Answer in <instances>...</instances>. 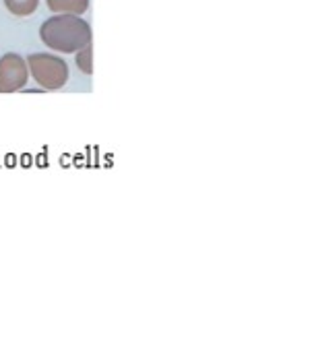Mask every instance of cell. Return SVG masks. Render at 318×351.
<instances>
[{
  "label": "cell",
  "instance_id": "cell-1",
  "mask_svg": "<svg viewBox=\"0 0 318 351\" xmlns=\"http://www.w3.org/2000/svg\"><path fill=\"white\" fill-rule=\"evenodd\" d=\"M40 40L54 52L71 54L91 44L93 32L79 15H54L42 23Z\"/></svg>",
  "mask_w": 318,
  "mask_h": 351
},
{
  "label": "cell",
  "instance_id": "cell-2",
  "mask_svg": "<svg viewBox=\"0 0 318 351\" xmlns=\"http://www.w3.org/2000/svg\"><path fill=\"white\" fill-rule=\"evenodd\" d=\"M25 62L36 83L48 91L62 89L69 81V64L54 54H32Z\"/></svg>",
  "mask_w": 318,
  "mask_h": 351
},
{
  "label": "cell",
  "instance_id": "cell-3",
  "mask_svg": "<svg viewBox=\"0 0 318 351\" xmlns=\"http://www.w3.org/2000/svg\"><path fill=\"white\" fill-rule=\"evenodd\" d=\"M29 69L19 54H5L0 58V93H15L27 85Z\"/></svg>",
  "mask_w": 318,
  "mask_h": 351
},
{
  "label": "cell",
  "instance_id": "cell-4",
  "mask_svg": "<svg viewBox=\"0 0 318 351\" xmlns=\"http://www.w3.org/2000/svg\"><path fill=\"white\" fill-rule=\"evenodd\" d=\"M52 13L58 15H83L89 9V0H46Z\"/></svg>",
  "mask_w": 318,
  "mask_h": 351
},
{
  "label": "cell",
  "instance_id": "cell-5",
  "mask_svg": "<svg viewBox=\"0 0 318 351\" xmlns=\"http://www.w3.org/2000/svg\"><path fill=\"white\" fill-rule=\"evenodd\" d=\"M7 11L15 17H29L38 11L40 0H3Z\"/></svg>",
  "mask_w": 318,
  "mask_h": 351
},
{
  "label": "cell",
  "instance_id": "cell-6",
  "mask_svg": "<svg viewBox=\"0 0 318 351\" xmlns=\"http://www.w3.org/2000/svg\"><path fill=\"white\" fill-rule=\"evenodd\" d=\"M77 66L83 75H91L93 73V46L87 44L85 48L77 50Z\"/></svg>",
  "mask_w": 318,
  "mask_h": 351
}]
</instances>
